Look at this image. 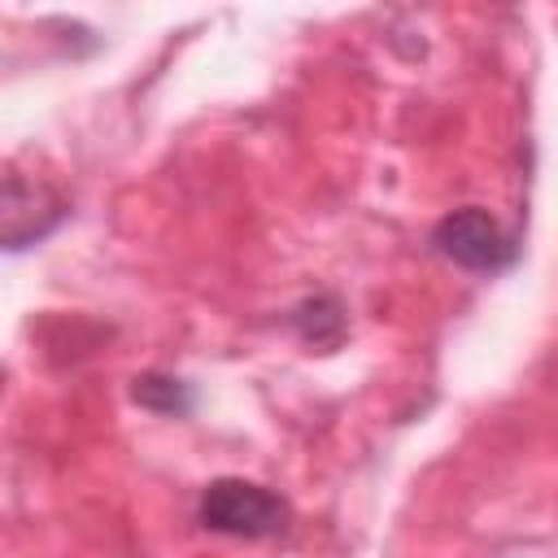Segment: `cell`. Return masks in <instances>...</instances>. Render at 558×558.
I'll list each match as a JSON object with an SVG mask.
<instances>
[{"instance_id": "cell-2", "label": "cell", "mask_w": 558, "mask_h": 558, "mask_svg": "<svg viewBox=\"0 0 558 558\" xmlns=\"http://www.w3.org/2000/svg\"><path fill=\"white\" fill-rule=\"evenodd\" d=\"M432 244L445 262L462 266V270H475V275H493V270H506L514 262V240L501 231V222L480 209V205H462L453 214H445L432 231Z\"/></svg>"}, {"instance_id": "cell-1", "label": "cell", "mask_w": 558, "mask_h": 558, "mask_svg": "<svg viewBox=\"0 0 558 558\" xmlns=\"http://www.w3.org/2000/svg\"><path fill=\"white\" fill-rule=\"evenodd\" d=\"M196 519L209 527V532H222V536H244V541H262V536H279L288 527V501L253 480H214L205 493H201V506H196Z\"/></svg>"}, {"instance_id": "cell-3", "label": "cell", "mask_w": 558, "mask_h": 558, "mask_svg": "<svg viewBox=\"0 0 558 558\" xmlns=\"http://www.w3.org/2000/svg\"><path fill=\"white\" fill-rule=\"evenodd\" d=\"M296 327H301L305 344L331 349V344L344 336V314H340V305H336L331 296H318V301H305V305L296 310Z\"/></svg>"}, {"instance_id": "cell-4", "label": "cell", "mask_w": 558, "mask_h": 558, "mask_svg": "<svg viewBox=\"0 0 558 558\" xmlns=\"http://www.w3.org/2000/svg\"><path fill=\"white\" fill-rule=\"evenodd\" d=\"M131 397L157 414H187L192 410V388L183 379H170V375H140Z\"/></svg>"}]
</instances>
